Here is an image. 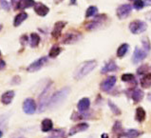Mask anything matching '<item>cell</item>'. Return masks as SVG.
Here are the masks:
<instances>
[{
	"label": "cell",
	"mask_w": 151,
	"mask_h": 138,
	"mask_svg": "<svg viewBox=\"0 0 151 138\" xmlns=\"http://www.w3.org/2000/svg\"><path fill=\"white\" fill-rule=\"evenodd\" d=\"M97 66V62L95 60H88L83 63H81L80 65L77 67V69L74 72V78L76 80H80L82 78H84L85 76H87L88 73L91 72Z\"/></svg>",
	"instance_id": "cell-1"
},
{
	"label": "cell",
	"mask_w": 151,
	"mask_h": 138,
	"mask_svg": "<svg viewBox=\"0 0 151 138\" xmlns=\"http://www.w3.org/2000/svg\"><path fill=\"white\" fill-rule=\"evenodd\" d=\"M70 87H65L61 90H57V92H54L52 95L50 96L48 108H50V109H53V108H56L59 105H61L65 101V99H66L68 94H70Z\"/></svg>",
	"instance_id": "cell-2"
},
{
	"label": "cell",
	"mask_w": 151,
	"mask_h": 138,
	"mask_svg": "<svg viewBox=\"0 0 151 138\" xmlns=\"http://www.w3.org/2000/svg\"><path fill=\"white\" fill-rule=\"evenodd\" d=\"M50 87H51V83H50L47 87L44 89V90L42 92V93L40 94L39 96V105H38V111L42 113L49 106V101H50V98H49V94H50Z\"/></svg>",
	"instance_id": "cell-3"
},
{
	"label": "cell",
	"mask_w": 151,
	"mask_h": 138,
	"mask_svg": "<svg viewBox=\"0 0 151 138\" xmlns=\"http://www.w3.org/2000/svg\"><path fill=\"white\" fill-rule=\"evenodd\" d=\"M147 29V24L144 22L143 20H133L129 24V31L133 34H140L143 33Z\"/></svg>",
	"instance_id": "cell-4"
},
{
	"label": "cell",
	"mask_w": 151,
	"mask_h": 138,
	"mask_svg": "<svg viewBox=\"0 0 151 138\" xmlns=\"http://www.w3.org/2000/svg\"><path fill=\"white\" fill-rule=\"evenodd\" d=\"M106 20V14H99L94 17V19L92 21H89L88 23L86 24L85 28L88 30V31H94L98 28H100L103 25L104 21Z\"/></svg>",
	"instance_id": "cell-5"
},
{
	"label": "cell",
	"mask_w": 151,
	"mask_h": 138,
	"mask_svg": "<svg viewBox=\"0 0 151 138\" xmlns=\"http://www.w3.org/2000/svg\"><path fill=\"white\" fill-rule=\"evenodd\" d=\"M47 62H48V57L47 56L40 57L39 59H37L34 62H32L31 65L27 68V71L29 72H35L37 71L41 70V69L47 64Z\"/></svg>",
	"instance_id": "cell-6"
},
{
	"label": "cell",
	"mask_w": 151,
	"mask_h": 138,
	"mask_svg": "<svg viewBox=\"0 0 151 138\" xmlns=\"http://www.w3.org/2000/svg\"><path fill=\"white\" fill-rule=\"evenodd\" d=\"M82 38V34L80 33L77 32H70L67 33L65 35L63 36L62 43L63 44H73V43H76L77 41H79Z\"/></svg>",
	"instance_id": "cell-7"
},
{
	"label": "cell",
	"mask_w": 151,
	"mask_h": 138,
	"mask_svg": "<svg viewBox=\"0 0 151 138\" xmlns=\"http://www.w3.org/2000/svg\"><path fill=\"white\" fill-rule=\"evenodd\" d=\"M132 11V6L130 4H123V5H120L117 10H116V14L119 19H124L130 14V12Z\"/></svg>",
	"instance_id": "cell-8"
},
{
	"label": "cell",
	"mask_w": 151,
	"mask_h": 138,
	"mask_svg": "<svg viewBox=\"0 0 151 138\" xmlns=\"http://www.w3.org/2000/svg\"><path fill=\"white\" fill-rule=\"evenodd\" d=\"M37 109L36 103L32 98H27L23 103V111L27 114H33Z\"/></svg>",
	"instance_id": "cell-9"
},
{
	"label": "cell",
	"mask_w": 151,
	"mask_h": 138,
	"mask_svg": "<svg viewBox=\"0 0 151 138\" xmlns=\"http://www.w3.org/2000/svg\"><path fill=\"white\" fill-rule=\"evenodd\" d=\"M147 53L145 49H140L136 47L134 50V53H133L132 55V62L134 64H138L141 61H143L144 59H145V57L147 56Z\"/></svg>",
	"instance_id": "cell-10"
},
{
	"label": "cell",
	"mask_w": 151,
	"mask_h": 138,
	"mask_svg": "<svg viewBox=\"0 0 151 138\" xmlns=\"http://www.w3.org/2000/svg\"><path fill=\"white\" fill-rule=\"evenodd\" d=\"M116 81H117V78L116 76H109L104 80L101 83V89L103 92H109L112 88L114 87L116 84Z\"/></svg>",
	"instance_id": "cell-11"
},
{
	"label": "cell",
	"mask_w": 151,
	"mask_h": 138,
	"mask_svg": "<svg viewBox=\"0 0 151 138\" xmlns=\"http://www.w3.org/2000/svg\"><path fill=\"white\" fill-rule=\"evenodd\" d=\"M66 25H67V22H65V21H57L53 26L52 32H51V36L55 38V39H58Z\"/></svg>",
	"instance_id": "cell-12"
},
{
	"label": "cell",
	"mask_w": 151,
	"mask_h": 138,
	"mask_svg": "<svg viewBox=\"0 0 151 138\" xmlns=\"http://www.w3.org/2000/svg\"><path fill=\"white\" fill-rule=\"evenodd\" d=\"M34 8V12L37 15H39L41 17H44L50 12V8L48 6H46L45 4H43L41 2H37L35 4Z\"/></svg>",
	"instance_id": "cell-13"
},
{
	"label": "cell",
	"mask_w": 151,
	"mask_h": 138,
	"mask_svg": "<svg viewBox=\"0 0 151 138\" xmlns=\"http://www.w3.org/2000/svg\"><path fill=\"white\" fill-rule=\"evenodd\" d=\"M88 127L89 126H88V123H79V124L75 125L74 127H72L70 129V132H68V135L72 136V135H74V134H76V133H78V132L85 131L88 130Z\"/></svg>",
	"instance_id": "cell-14"
},
{
	"label": "cell",
	"mask_w": 151,
	"mask_h": 138,
	"mask_svg": "<svg viewBox=\"0 0 151 138\" xmlns=\"http://www.w3.org/2000/svg\"><path fill=\"white\" fill-rule=\"evenodd\" d=\"M15 95L14 90H8V92H4L1 96V102L3 103L4 105H9L11 104L12 99H14Z\"/></svg>",
	"instance_id": "cell-15"
},
{
	"label": "cell",
	"mask_w": 151,
	"mask_h": 138,
	"mask_svg": "<svg viewBox=\"0 0 151 138\" xmlns=\"http://www.w3.org/2000/svg\"><path fill=\"white\" fill-rule=\"evenodd\" d=\"M35 4L36 2L34 0H19L16 10H25V9L32 8L35 6Z\"/></svg>",
	"instance_id": "cell-16"
},
{
	"label": "cell",
	"mask_w": 151,
	"mask_h": 138,
	"mask_svg": "<svg viewBox=\"0 0 151 138\" xmlns=\"http://www.w3.org/2000/svg\"><path fill=\"white\" fill-rule=\"evenodd\" d=\"M89 106H90V101H89V99L87 97L82 98L81 100L78 102V104H77V108H78L79 111H81V113L87 111L89 109Z\"/></svg>",
	"instance_id": "cell-17"
},
{
	"label": "cell",
	"mask_w": 151,
	"mask_h": 138,
	"mask_svg": "<svg viewBox=\"0 0 151 138\" xmlns=\"http://www.w3.org/2000/svg\"><path fill=\"white\" fill-rule=\"evenodd\" d=\"M118 70V66L116 65V63L113 60H110L109 62H107L105 66L102 68V73H107V72H116Z\"/></svg>",
	"instance_id": "cell-18"
},
{
	"label": "cell",
	"mask_w": 151,
	"mask_h": 138,
	"mask_svg": "<svg viewBox=\"0 0 151 138\" xmlns=\"http://www.w3.org/2000/svg\"><path fill=\"white\" fill-rule=\"evenodd\" d=\"M27 18H28V14L25 12H20V14H16L14 19V27H19Z\"/></svg>",
	"instance_id": "cell-19"
},
{
	"label": "cell",
	"mask_w": 151,
	"mask_h": 138,
	"mask_svg": "<svg viewBox=\"0 0 151 138\" xmlns=\"http://www.w3.org/2000/svg\"><path fill=\"white\" fill-rule=\"evenodd\" d=\"M53 128V123L51 121L50 119L49 118H45L44 120L42 121V124H41V129H42V131L44 132H49L52 130Z\"/></svg>",
	"instance_id": "cell-20"
},
{
	"label": "cell",
	"mask_w": 151,
	"mask_h": 138,
	"mask_svg": "<svg viewBox=\"0 0 151 138\" xmlns=\"http://www.w3.org/2000/svg\"><path fill=\"white\" fill-rule=\"evenodd\" d=\"M41 38L39 36V34L36 33H32L29 35V45H31L32 48H36V47L39 45Z\"/></svg>",
	"instance_id": "cell-21"
},
{
	"label": "cell",
	"mask_w": 151,
	"mask_h": 138,
	"mask_svg": "<svg viewBox=\"0 0 151 138\" xmlns=\"http://www.w3.org/2000/svg\"><path fill=\"white\" fill-rule=\"evenodd\" d=\"M141 86L144 89H148L151 87V72L146 73L141 79Z\"/></svg>",
	"instance_id": "cell-22"
},
{
	"label": "cell",
	"mask_w": 151,
	"mask_h": 138,
	"mask_svg": "<svg viewBox=\"0 0 151 138\" xmlns=\"http://www.w3.org/2000/svg\"><path fill=\"white\" fill-rule=\"evenodd\" d=\"M144 97V92L142 90L136 89L131 92V98L134 102H140Z\"/></svg>",
	"instance_id": "cell-23"
},
{
	"label": "cell",
	"mask_w": 151,
	"mask_h": 138,
	"mask_svg": "<svg viewBox=\"0 0 151 138\" xmlns=\"http://www.w3.org/2000/svg\"><path fill=\"white\" fill-rule=\"evenodd\" d=\"M145 116H146V113L143 108H141V107L137 108L136 114H135V119L137 120V121L138 122H143L145 119Z\"/></svg>",
	"instance_id": "cell-24"
},
{
	"label": "cell",
	"mask_w": 151,
	"mask_h": 138,
	"mask_svg": "<svg viewBox=\"0 0 151 138\" xmlns=\"http://www.w3.org/2000/svg\"><path fill=\"white\" fill-rule=\"evenodd\" d=\"M128 49H129L128 44H127V43H124V44H122L117 50V56L120 57V58L124 57L128 51Z\"/></svg>",
	"instance_id": "cell-25"
},
{
	"label": "cell",
	"mask_w": 151,
	"mask_h": 138,
	"mask_svg": "<svg viewBox=\"0 0 151 138\" xmlns=\"http://www.w3.org/2000/svg\"><path fill=\"white\" fill-rule=\"evenodd\" d=\"M141 134V132L134 129H130V130H127L126 131H124V136L127 138H137Z\"/></svg>",
	"instance_id": "cell-26"
},
{
	"label": "cell",
	"mask_w": 151,
	"mask_h": 138,
	"mask_svg": "<svg viewBox=\"0 0 151 138\" xmlns=\"http://www.w3.org/2000/svg\"><path fill=\"white\" fill-rule=\"evenodd\" d=\"M62 51V49L60 48L59 46H53L52 48L50 50V53H49V56L51 58H55L57 57L58 55L60 54V53Z\"/></svg>",
	"instance_id": "cell-27"
},
{
	"label": "cell",
	"mask_w": 151,
	"mask_h": 138,
	"mask_svg": "<svg viewBox=\"0 0 151 138\" xmlns=\"http://www.w3.org/2000/svg\"><path fill=\"white\" fill-rule=\"evenodd\" d=\"M97 12H98V8L96 6H89L87 9V12H86V17L88 18V17L96 16Z\"/></svg>",
	"instance_id": "cell-28"
},
{
	"label": "cell",
	"mask_w": 151,
	"mask_h": 138,
	"mask_svg": "<svg viewBox=\"0 0 151 138\" xmlns=\"http://www.w3.org/2000/svg\"><path fill=\"white\" fill-rule=\"evenodd\" d=\"M112 131L115 133V134H118V135H123L124 134V131H123V128H122V124H121L120 121L115 122L113 128H112Z\"/></svg>",
	"instance_id": "cell-29"
},
{
	"label": "cell",
	"mask_w": 151,
	"mask_h": 138,
	"mask_svg": "<svg viewBox=\"0 0 151 138\" xmlns=\"http://www.w3.org/2000/svg\"><path fill=\"white\" fill-rule=\"evenodd\" d=\"M65 136V131L59 129V130H54L49 135L48 138H64Z\"/></svg>",
	"instance_id": "cell-30"
},
{
	"label": "cell",
	"mask_w": 151,
	"mask_h": 138,
	"mask_svg": "<svg viewBox=\"0 0 151 138\" xmlns=\"http://www.w3.org/2000/svg\"><path fill=\"white\" fill-rule=\"evenodd\" d=\"M142 44L144 46V49L146 51H150V48H151V45H150V41L148 39L147 36H145L142 38Z\"/></svg>",
	"instance_id": "cell-31"
},
{
	"label": "cell",
	"mask_w": 151,
	"mask_h": 138,
	"mask_svg": "<svg viewBox=\"0 0 151 138\" xmlns=\"http://www.w3.org/2000/svg\"><path fill=\"white\" fill-rule=\"evenodd\" d=\"M135 80V76L132 74V73H124L122 75V81L124 82H132Z\"/></svg>",
	"instance_id": "cell-32"
},
{
	"label": "cell",
	"mask_w": 151,
	"mask_h": 138,
	"mask_svg": "<svg viewBox=\"0 0 151 138\" xmlns=\"http://www.w3.org/2000/svg\"><path fill=\"white\" fill-rule=\"evenodd\" d=\"M109 108L111 109L112 113H113L114 114H116V115L121 114V110L112 101H109Z\"/></svg>",
	"instance_id": "cell-33"
},
{
	"label": "cell",
	"mask_w": 151,
	"mask_h": 138,
	"mask_svg": "<svg viewBox=\"0 0 151 138\" xmlns=\"http://www.w3.org/2000/svg\"><path fill=\"white\" fill-rule=\"evenodd\" d=\"M144 7H145L144 0H135L133 2V8H135L136 10H142Z\"/></svg>",
	"instance_id": "cell-34"
},
{
	"label": "cell",
	"mask_w": 151,
	"mask_h": 138,
	"mask_svg": "<svg viewBox=\"0 0 151 138\" xmlns=\"http://www.w3.org/2000/svg\"><path fill=\"white\" fill-rule=\"evenodd\" d=\"M0 9H2L4 11H10L11 6L7 0H0Z\"/></svg>",
	"instance_id": "cell-35"
},
{
	"label": "cell",
	"mask_w": 151,
	"mask_h": 138,
	"mask_svg": "<svg viewBox=\"0 0 151 138\" xmlns=\"http://www.w3.org/2000/svg\"><path fill=\"white\" fill-rule=\"evenodd\" d=\"M148 66L147 65H143V66H141L139 69L137 70V72H138V74H146V73H148Z\"/></svg>",
	"instance_id": "cell-36"
},
{
	"label": "cell",
	"mask_w": 151,
	"mask_h": 138,
	"mask_svg": "<svg viewBox=\"0 0 151 138\" xmlns=\"http://www.w3.org/2000/svg\"><path fill=\"white\" fill-rule=\"evenodd\" d=\"M28 41H29V37L26 35V34H25V35H23V36H21L20 42H21V44H22V45H26Z\"/></svg>",
	"instance_id": "cell-37"
},
{
	"label": "cell",
	"mask_w": 151,
	"mask_h": 138,
	"mask_svg": "<svg viewBox=\"0 0 151 138\" xmlns=\"http://www.w3.org/2000/svg\"><path fill=\"white\" fill-rule=\"evenodd\" d=\"M11 2H12V5L14 6V8L16 10V7H17V4H18L19 2V0H11Z\"/></svg>",
	"instance_id": "cell-38"
},
{
	"label": "cell",
	"mask_w": 151,
	"mask_h": 138,
	"mask_svg": "<svg viewBox=\"0 0 151 138\" xmlns=\"http://www.w3.org/2000/svg\"><path fill=\"white\" fill-rule=\"evenodd\" d=\"M5 67H6L5 61H4V60H2V59H0V70H2V69H4Z\"/></svg>",
	"instance_id": "cell-39"
},
{
	"label": "cell",
	"mask_w": 151,
	"mask_h": 138,
	"mask_svg": "<svg viewBox=\"0 0 151 138\" xmlns=\"http://www.w3.org/2000/svg\"><path fill=\"white\" fill-rule=\"evenodd\" d=\"M145 18L151 22V11L147 12H146V14H145Z\"/></svg>",
	"instance_id": "cell-40"
},
{
	"label": "cell",
	"mask_w": 151,
	"mask_h": 138,
	"mask_svg": "<svg viewBox=\"0 0 151 138\" xmlns=\"http://www.w3.org/2000/svg\"><path fill=\"white\" fill-rule=\"evenodd\" d=\"M145 6H147V7H149V6H151V0H145Z\"/></svg>",
	"instance_id": "cell-41"
},
{
	"label": "cell",
	"mask_w": 151,
	"mask_h": 138,
	"mask_svg": "<svg viewBox=\"0 0 151 138\" xmlns=\"http://www.w3.org/2000/svg\"><path fill=\"white\" fill-rule=\"evenodd\" d=\"M70 4H71V5H74V4H76V0H70Z\"/></svg>",
	"instance_id": "cell-42"
},
{
	"label": "cell",
	"mask_w": 151,
	"mask_h": 138,
	"mask_svg": "<svg viewBox=\"0 0 151 138\" xmlns=\"http://www.w3.org/2000/svg\"><path fill=\"white\" fill-rule=\"evenodd\" d=\"M147 99L151 101V93H148V94H147Z\"/></svg>",
	"instance_id": "cell-43"
},
{
	"label": "cell",
	"mask_w": 151,
	"mask_h": 138,
	"mask_svg": "<svg viewBox=\"0 0 151 138\" xmlns=\"http://www.w3.org/2000/svg\"><path fill=\"white\" fill-rule=\"evenodd\" d=\"M2 28H3V25H2V24H0V32H1Z\"/></svg>",
	"instance_id": "cell-44"
},
{
	"label": "cell",
	"mask_w": 151,
	"mask_h": 138,
	"mask_svg": "<svg viewBox=\"0 0 151 138\" xmlns=\"http://www.w3.org/2000/svg\"><path fill=\"white\" fill-rule=\"evenodd\" d=\"M2 134H3V133H2V131H0V138H1V137H2Z\"/></svg>",
	"instance_id": "cell-45"
},
{
	"label": "cell",
	"mask_w": 151,
	"mask_h": 138,
	"mask_svg": "<svg viewBox=\"0 0 151 138\" xmlns=\"http://www.w3.org/2000/svg\"><path fill=\"white\" fill-rule=\"evenodd\" d=\"M0 54H1V51H0Z\"/></svg>",
	"instance_id": "cell-46"
},
{
	"label": "cell",
	"mask_w": 151,
	"mask_h": 138,
	"mask_svg": "<svg viewBox=\"0 0 151 138\" xmlns=\"http://www.w3.org/2000/svg\"><path fill=\"white\" fill-rule=\"evenodd\" d=\"M130 1H132V0H130Z\"/></svg>",
	"instance_id": "cell-47"
}]
</instances>
